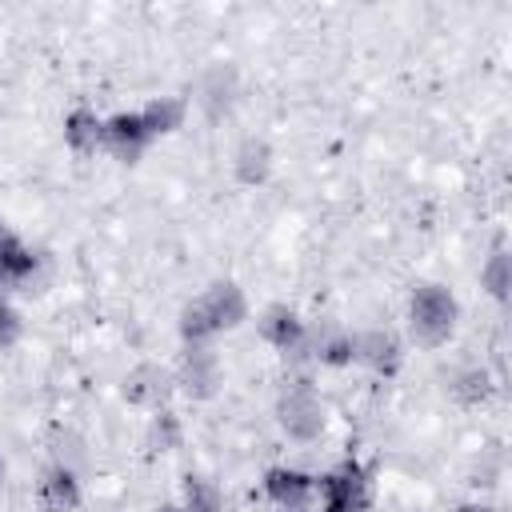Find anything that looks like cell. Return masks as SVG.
Wrapping results in <instances>:
<instances>
[{"mask_svg":"<svg viewBox=\"0 0 512 512\" xmlns=\"http://www.w3.org/2000/svg\"><path fill=\"white\" fill-rule=\"evenodd\" d=\"M152 512H184V508H180V504H156Z\"/></svg>","mask_w":512,"mask_h":512,"instance_id":"obj_23","label":"cell"},{"mask_svg":"<svg viewBox=\"0 0 512 512\" xmlns=\"http://www.w3.org/2000/svg\"><path fill=\"white\" fill-rule=\"evenodd\" d=\"M236 96H240V72L232 60H216L204 68L200 76V88H196V104L204 108L208 120H224L232 108H236Z\"/></svg>","mask_w":512,"mask_h":512,"instance_id":"obj_9","label":"cell"},{"mask_svg":"<svg viewBox=\"0 0 512 512\" xmlns=\"http://www.w3.org/2000/svg\"><path fill=\"white\" fill-rule=\"evenodd\" d=\"M172 392H176V376H172L168 364H156V360H144V364L128 368L124 380H120V396L132 408H148V412L168 408V396Z\"/></svg>","mask_w":512,"mask_h":512,"instance_id":"obj_7","label":"cell"},{"mask_svg":"<svg viewBox=\"0 0 512 512\" xmlns=\"http://www.w3.org/2000/svg\"><path fill=\"white\" fill-rule=\"evenodd\" d=\"M480 288L492 296V300H508L512 296V256L504 252V248H496L488 260H484V268H480Z\"/></svg>","mask_w":512,"mask_h":512,"instance_id":"obj_19","label":"cell"},{"mask_svg":"<svg viewBox=\"0 0 512 512\" xmlns=\"http://www.w3.org/2000/svg\"><path fill=\"white\" fill-rule=\"evenodd\" d=\"M24 340V316L8 296H0V352H12Z\"/></svg>","mask_w":512,"mask_h":512,"instance_id":"obj_21","label":"cell"},{"mask_svg":"<svg viewBox=\"0 0 512 512\" xmlns=\"http://www.w3.org/2000/svg\"><path fill=\"white\" fill-rule=\"evenodd\" d=\"M248 320V296L236 280H212L200 296L180 308L176 332L184 344H212V336L232 332Z\"/></svg>","mask_w":512,"mask_h":512,"instance_id":"obj_1","label":"cell"},{"mask_svg":"<svg viewBox=\"0 0 512 512\" xmlns=\"http://www.w3.org/2000/svg\"><path fill=\"white\" fill-rule=\"evenodd\" d=\"M316 492H320L324 512H368L372 508V476L356 456L328 468L316 480Z\"/></svg>","mask_w":512,"mask_h":512,"instance_id":"obj_4","label":"cell"},{"mask_svg":"<svg viewBox=\"0 0 512 512\" xmlns=\"http://www.w3.org/2000/svg\"><path fill=\"white\" fill-rule=\"evenodd\" d=\"M448 392H452L456 404L476 408L480 400H488V392H492V376H488L484 368H464V372H456V380L448 384Z\"/></svg>","mask_w":512,"mask_h":512,"instance_id":"obj_20","label":"cell"},{"mask_svg":"<svg viewBox=\"0 0 512 512\" xmlns=\"http://www.w3.org/2000/svg\"><path fill=\"white\" fill-rule=\"evenodd\" d=\"M104 148L120 164H136L152 148V136H148L144 120H140V108L136 112H112V116H104Z\"/></svg>","mask_w":512,"mask_h":512,"instance_id":"obj_10","label":"cell"},{"mask_svg":"<svg viewBox=\"0 0 512 512\" xmlns=\"http://www.w3.org/2000/svg\"><path fill=\"white\" fill-rule=\"evenodd\" d=\"M460 324V300L448 284L424 280L408 296V340L416 348H444Z\"/></svg>","mask_w":512,"mask_h":512,"instance_id":"obj_2","label":"cell"},{"mask_svg":"<svg viewBox=\"0 0 512 512\" xmlns=\"http://www.w3.org/2000/svg\"><path fill=\"white\" fill-rule=\"evenodd\" d=\"M172 376L188 400H212L224 384V368H220V356L212 352V344H184Z\"/></svg>","mask_w":512,"mask_h":512,"instance_id":"obj_5","label":"cell"},{"mask_svg":"<svg viewBox=\"0 0 512 512\" xmlns=\"http://www.w3.org/2000/svg\"><path fill=\"white\" fill-rule=\"evenodd\" d=\"M256 328H260V340H264V344H272L276 352H284V356H292V360H304L308 320H304L296 308H288V304H268V308L260 312Z\"/></svg>","mask_w":512,"mask_h":512,"instance_id":"obj_8","label":"cell"},{"mask_svg":"<svg viewBox=\"0 0 512 512\" xmlns=\"http://www.w3.org/2000/svg\"><path fill=\"white\" fill-rule=\"evenodd\" d=\"M456 512H496V508H488V504H460Z\"/></svg>","mask_w":512,"mask_h":512,"instance_id":"obj_22","label":"cell"},{"mask_svg":"<svg viewBox=\"0 0 512 512\" xmlns=\"http://www.w3.org/2000/svg\"><path fill=\"white\" fill-rule=\"evenodd\" d=\"M64 144L76 152V156H92L104 148V116L88 104H76L68 116H64Z\"/></svg>","mask_w":512,"mask_h":512,"instance_id":"obj_15","label":"cell"},{"mask_svg":"<svg viewBox=\"0 0 512 512\" xmlns=\"http://www.w3.org/2000/svg\"><path fill=\"white\" fill-rule=\"evenodd\" d=\"M272 168H276L272 144H268L264 136H244L240 148H236V156H232V176H236V184L260 188V184L272 176Z\"/></svg>","mask_w":512,"mask_h":512,"instance_id":"obj_14","label":"cell"},{"mask_svg":"<svg viewBox=\"0 0 512 512\" xmlns=\"http://www.w3.org/2000/svg\"><path fill=\"white\" fill-rule=\"evenodd\" d=\"M80 500H84L80 480H76V472L64 468V464H52V468L40 476V484H36V508H40V512H76Z\"/></svg>","mask_w":512,"mask_h":512,"instance_id":"obj_13","label":"cell"},{"mask_svg":"<svg viewBox=\"0 0 512 512\" xmlns=\"http://www.w3.org/2000/svg\"><path fill=\"white\" fill-rule=\"evenodd\" d=\"M264 496L276 508H308V500L316 496V476L304 472V468L276 464V468L264 472Z\"/></svg>","mask_w":512,"mask_h":512,"instance_id":"obj_11","label":"cell"},{"mask_svg":"<svg viewBox=\"0 0 512 512\" xmlns=\"http://www.w3.org/2000/svg\"><path fill=\"white\" fill-rule=\"evenodd\" d=\"M352 344V364H364L376 376H396L404 364V344L392 328H356L348 332Z\"/></svg>","mask_w":512,"mask_h":512,"instance_id":"obj_6","label":"cell"},{"mask_svg":"<svg viewBox=\"0 0 512 512\" xmlns=\"http://www.w3.org/2000/svg\"><path fill=\"white\" fill-rule=\"evenodd\" d=\"M140 120H144V128H148L152 140L172 136V132L184 128V120H188V100H184V96H152V100L140 108Z\"/></svg>","mask_w":512,"mask_h":512,"instance_id":"obj_16","label":"cell"},{"mask_svg":"<svg viewBox=\"0 0 512 512\" xmlns=\"http://www.w3.org/2000/svg\"><path fill=\"white\" fill-rule=\"evenodd\" d=\"M4 480H8V464H4V456H0V488H4Z\"/></svg>","mask_w":512,"mask_h":512,"instance_id":"obj_24","label":"cell"},{"mask_svg":"<svg viewBox=\"0 0 512 512\" xmlns=\"http://www.w3.org/2000/svg\"><path fill=\"white\" fill-rule=\"evenodd\" d=\"M272 416H276V428H280L288 440H296V444H312V440H320L324 428H328L324 400H320V392H316V384H312L308 376H296V380H288V384L280 388Z\"/></svg>","mask_w":512,"mask_h":512,"instance_id":"obj_3","label":"cell"},{"mask_svg":"<svg viewBox=\"0 0 512 512\" xmlns=\"http://www.w3.org/2000/svg\"><path fill=\"white\" fill-rule=\"evenodd\" d=\"M180 508L184 512H224V492L204 472H188L180 484Z\"/></svg>","mask_w":512,"mask_h":512,"instance_id":"obj_17","label":"cell"},{"mask_svg":"<svg viewBox=\"0 0 512 512\" xmlns=\"http://www.w3.org/2000/svg\"><path fill=\"white\" fill-rule=\"evenodd\" d=\"M36 268H40V256L0 220V292L28 284L36 276Z\"/></svg>","mask_w":512,"mask_h":512,"instance_id":"obj_12","label":"cell"},{"mask_svg":"<svg viewBox=\"0 0 512 512\" xmlns=\"http://www.w3.org/2000/svg\"><path fill=\"white\" fill-rule=\"evenodd\" d=\"M148 452H176L184 444V424L172 408H156L148 420V436H144Z\"/></svg>","mask_w":512,"mask_h":512,"instance_id":"obj_18","label":"cell"},{"mask_svg":"<svg viewBox=\"0 0 512 512\" xmlns=\"http://www.w3.org/2000/svg\"><path fill=\"white\" fill-rule=\"evenodd\" d=\"M280 512H308V508H280Z\"/></svg>","mask_w":512,"mask_h":512,"instance_id":"obj_25","label":"cell"}]
</instances>
